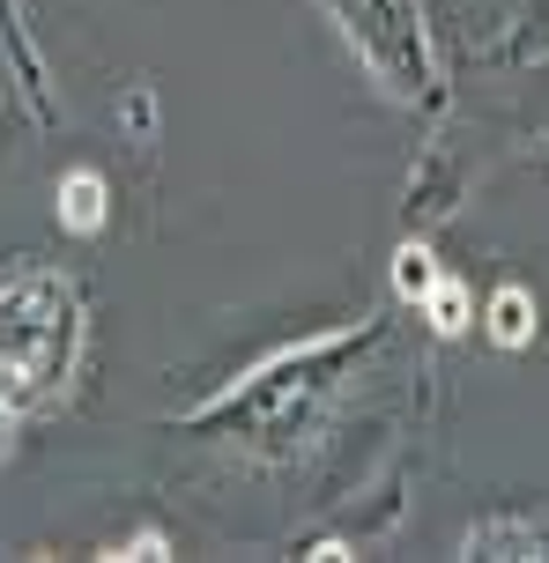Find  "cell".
<instances>
[{
    "instance_id": "6da1fadb",
    "label": "cell",
    "mask_w": 549,
    "mask_h": 563,
    "mask_svg": "<svg viewBox=\"0 0 549 563\" xmlns=\"http://www.w3.org/2000/svg\"><path fill=\"white\" fill-rule=\"evenodd\" d=\"M83 356V305L59 275H8L0 282V386L53 400Z\"/></svg>"
},
{
    "instance_id": "7a4b0ae2",
    "label": "cell",
    "mask_w": 549,
    "mask_h": 563,
    "mask_svg": "<svg viewBox=\"0 0 549 563\" xmlns=\"http://www.w3.org/2000/svg\"><path fill=\"white\" fill-rule=\"evenodd\" d=\"M105 200H112V194H105L97 170H67V178H59V223L89 238V230L105 223Z\"/></svg>"
},
{
    "instance_id": "3957f363",
    "label": "cell",
    "mask_w": 549,
    "mask_h": 563,
    "mask_svg": "<svg viewBox=\"0 0 549 563\" xmlns=\"http://www.w3.org/2000/svg\"><path fill=\"white\" fill-rule=\"evenodd\" d=\"M491 341L497 349H527L535 341V297L527 289H497L491 297Z\"/></svg>"
},
{
    "instance_id": "277c9868",
    "label": "cell",
    "mask_w": 549,
    "mask_h": 563,
    "mask_svg": "<svg viewBox=\"0 0 549 563\" xmlns=\"http://www.w3.org/2000/svg\"><path fill=\"white\" fill-rule=\"evenodd\" d=\"M491 549H513V556H549V527L497 519V527H475V534H468V556H491Z\"/></svg>"
},
{
    "instance_id": "5b68a950",
    "label": "cell",
    "mask_w": 549,
    "mask_h": 563,
    "mask_svg": "<svg viewBox=\"0 0 549 563\" xmlns=\"http://www.w3.org/2000/svg\"><path fill=\"white\" fill-rule=\"evenodd\" d=\"M424 311H431L438 334H461V327H468V289H461L453 275H438L431 289H424Z\"/></svg>"
},
{
    "instance_id": "8992f818",
    "label": "cell",
    "mask_w": 549,
    "mask_h": 563,
    "mask_svg": "<svg viewBox=\"0 0 549 563\" xmlns=\"http://www.w3.org/2000/svg\"><path fill=\"white\" fill-rule=\"evenodd\" d=\"M431 282H438V260L424 253V245H402V253H394V289H402V297L424 305V289H431Z\"/></svg>"
},
{
    "instance_id": "52a82bcc",
    "label": "cell",
    "mask_w": 549,
    "mask_h": 563,
    "mask_svg": "<svg viewBox=\"0 0 549 563\" xmlns=\"http://www.w3.org/2000/svg\"><path fill=\"white\" fill-rule=\"evenodd\" d=\"M8 445H15V400H8V386H0V460H8Z\"/></svg>"
}]
</instances>
